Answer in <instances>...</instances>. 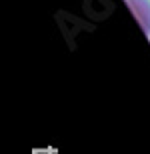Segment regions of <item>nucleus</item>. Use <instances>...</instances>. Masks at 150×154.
<instances>
[{"mask_svg": "<svg viewBox=\"0 0 150 154\" xmlns=\"http://www.w3.org/2000/svg\"><path fill=\"white\" fill-rule=\"evenodd\" d=\"M126 4L136 16L140 28L146 32V36H150V0H126Z\"/></svg>", "mask_w": 150, "mask_h": 154, "instance_id": "1", "label": "nucleus"}]
</instances>
